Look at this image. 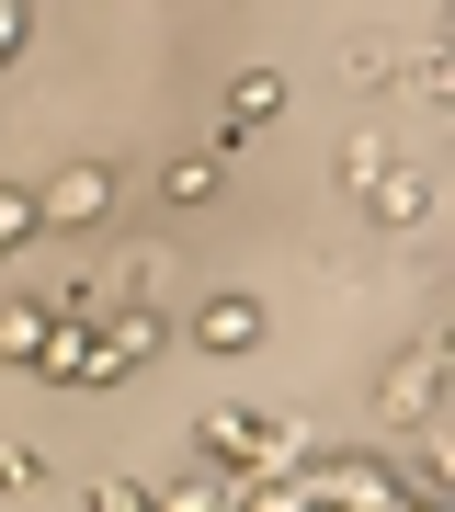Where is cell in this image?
Listing matches in <instances>:
<instances>
[{
    "label": "cell",
    "mask_w": 455,
    "mask_h": 512,
    "mask_svg": "<svg viewBox=\"0 0 455 512\" xmlns=\"http://www.w3.org/2000/svg\"><path fill=\"white\" fill-rule=\"evenodd\" d=\"M251 330H262V308H239V296H228V308H205V342H217V353H239Z\"/></svg>",
    "instance_id": "obj_5"
},
{
    "label": "cell",
    "mask_w": 455,
    "mask_h": 512,
    "mask_svg": "<svg viewBox=\"0 0 455 512\" xmlns=\"http://www.w3.org/2000/svg\"><path fill=\"white\" fill-rule=\"evenodd\" d=\"M160 512H217V490H171V501H160Z\"/></svg>",
    "instance_id": "obj_9"
},
{
    "label": "cell",
    "mask_w": 455,
    "mask_h": 512,
    "mask_svg": "<svg viewBox=\"0 0 455 512\" xmlns=\"http://www.w3.org/2000/svg\"><path fill=\"white\" fill-rule=\"evenodd\" d=\"M23 23H35V12H0V57H23Z\"/></svg>",
    "instance_id": "obj_8"
},
{
    "label": "cell",
    "mask_w": 455,
    "mask_h": 512,
    "mask_svg": "<svg viewBox=\"0 0 455 512\" xmlns=\"http://www.w3.org/2000/svg\"><path fill=\"white\" fill-rule=\"evenodd\" d=\"M103 205H114V171L80 160V171H57V194H35V228H91Z\"/></svg>",
    "instance_id": "obj_1"
},
{
    "label": "cell",
    "mask_w": 455,
    "mask_h": 512,
    "mask_svg": "<svg viewBox=\"0 0 455 512\" xmlns=\"http://www.w3.org/2000/svg\"><path fill=\"white\" fill-rule=\"evenodd\" d=\"M421 399H433V342H421V353H399V376H387V410H421Z\"/></svg>",
    "instance_id": "obj_3"
},
{
    "label": "cell",
    "mask_w": 455,
    "mask_h": 512,
    "mask_svg": "<svg viewBox=\"0 0 455 512\" xmlns=\"http://www.w3.org/2000/svg\"><path fill=\"white\" fill-rule=\"evenodd\" d=\"M273 114H285V80H239V92H228V137H251V126H273Z\"/></svg>",
    "instance_id": "obj_2"
},
{
    "label": "cell",
    "mask_w": 455,
    "mask_h": 512,
    "mask_svg": "<svg viewBox=\"0 0 455 512\" xmlns=\"http://www.w3.org/2000/svg\"><path fill=\"white\" fill-rule=\"evenodd\" d=\"M23 239H35V194H12V183H0V251H23Z\"/></svg>",
    "instance_id": "obj_6"
},
{
    "label": "cell",
    "mask_w": 455,
    "mask_h": 512,
    "mask_svg": "<svg viewBox=\"0 0 455 512\" xmlns=\"http://www.w3.org/2000/svg\"><path fill=\"white\" fill-rule=\"evenodd\" d=\"M205 183H217V160H171V171H160V194H171V205H194Z\"/></svg>",
    "instance_id": "obj_7"
},
{
    "label": "cell",
    "mask_w": 455,
    "mask_h": 512,
    "mask_svg": "<svg viewBox=\"0 0 455 512\" xmlns=\"http://www.w3.org/2000/svg\"><path fill=\"white\" fill-rule=\"evenodd\" d=\"M376 217H387V228H421V217H433V183H421V171H399V183L376 194Z\"/></svg>",
    "instance_id": "obj_4"
}]
</instances>
